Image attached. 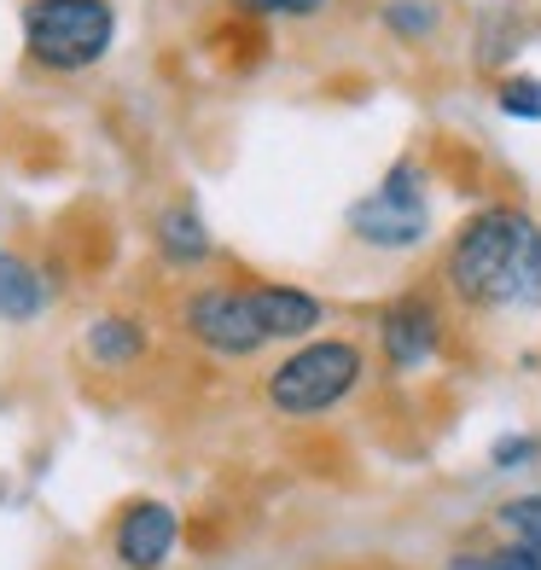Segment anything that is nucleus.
<instances>
[{
	"label": "nucleus",
	"instance_id": "f257e3e1",
	"mask_svg": "<svg viewBox=\"0 0 541 570\" xmlns=\"http://www.w3.org/2000/svg\"><path fill=\"white\" fill-rule=\"evenodd\" d=\"M443 285L478 315L541 308V222L519 204H483L454 227Z\"/></svg>",
	"mask_w": 541,
	"mask_h": 570
},
{
	"label": "nucleus",
	"instance_id": "f03ea898",
	"mask_svg": "<svg viewBox=\"0 0 541 570\" xmlns=\"http://www.w3.org/2000/svg\"><path fill=\"white\" fill-rule=\"evenodd\" d=\"M361 373H367V350L355 338H308L263 379V396L279 420H321L355 396Z\"/></svg>",
	"mask_w": 541,
	"mask_h": 570
},
{
	"label": "nucleus",
	"instance_id": "7ed1b4c3",
	"mask_svg": "<svg viewBox=\"0 0 541 570\" xmlns=\"http://www.w3.org/2000/svg\"><path fill=\"white\" fill-rule=\"evenodd\" d=\"M23 23V53L30 65L53 70V76H76L111 53L117 36V12L111 0H30L18 12Z\"/></svg>",
	"mask_w": 541,
	"mask_h": 570
},
{
	"label": "nucleus",
	"instance_id": "20e7f679",
	"mask_svg": "<svg viewBox=\"0 0 541 570\" xmlns=\"http://www.w3.org/2000/svg\"><path fill=\"white\" fill-rule=\"evenodd\" d=\"M425 227H431V193H425V169L414 158L391 164L378 187L367 198H355L350 210V233L373 250H407L425 239Z\"/></svg>",
	"mask_w": 541,
	"mask_h": 570
},
{
	"label": "nucleus",
	"instance_id": "39448f33",
	"mask_svg": "<svg viewBox=\"0 0 541 570\" xmlns=\"http://www.w3.org/2000/svg\"><path fill=\"white\" fill-rule=\"evenodd\" d=\"M180 326L198 350H210L216 361H250L268 338L263 315H256V297L250 285H198L180 308Z\"/></svg>",
	"mask_w": 541,
	"mask_h": 570
},
{
	"label": "nucleus",
	"instance_id": "423d86ee",
	"mask_svg": "<svg viewBox=\"0 0 541 570\" xmlns=\"http://www.w3.org/2000/svg\"><path fill=\"white\" fill-rule=\"evenodd\" d=\"M378 350L396 373H420L425 361H436L443 350V308L425 292H407L378 315Z\"/></svg>",
	"mask_w": 541,
	"mask_h": 570
},
{
	"label": "nucleus",
	"instance_id": "0eeeda50",
	"mask_svg": "<svg viewBox=\"0 0 541 570\" xmlns=\"http://www.w3.org/2000/svg\"><path fill=\"white\" fill-rule=\"evenodd\" d=\"M180 541V518L164 501H135L122 507L117 530H111V548L122 559V570H158Z\"/></svg>",
	"mask_w": 541,
	"mask_h": 570
},
{
	"label": "nucleus",
	"instance_id": "6e6552de",
	"mask_svg": "<svg viewBox=\"0 0 541 570\" xmlns=\"http://www.w3.org/2000/svg\"><path fill=\"white\" fill-rule=\"evenodd\" d=\"M256 297V315H263L268 338H308L321 321H326V303L303 285H250Z\"/></svg>",
	"mask_w": 541,
	"mask_h": 570
},
{
	"label": "nucleus",
	"instance_id": "1a4fd4ad",
	"mask_svg": "<svg viewBox=\"0 0 541 570\" xmlns=\"http://www.w3.org/2000/svg\"><path fill=\"white\" fill-rule=\"evenodd\" d=\"M82 344L94 355V367H135V361L146 355V326L140 321H128V315H99L88 332H82Z\"/></svg>",
	"mask_w": 541,
	"mask_h": 570
},
{
	"label": "nucleus",
	"instance_id": "9d476101",
	"mask_svg": "<svg viewBox=\"0 0 541 570\" xmlns=\"http://www.w3.org/2000/svg\"><path fill=\"white\" fill-rule=\"evenodd\" d=\"M158 250L169 256L175 268H198V263H210V233H204L198 210H187V204H169L164 222H158Z\"/></svg>",
	"mask_w": 541,
	"mask_h": 570
},
{
	"label": "nucleus",
	"instance_id": "9b49d317",
	"mask_svg": "<svg viewBox=\"0 0 541 570\" xmlns=\"http://www.w3.org/2000/svg\"><path fill=\"white\" fill-rule=\"evenodd\" d=\"M41 303H47L41 274L23 263V256L0 250V321H36Z\"/></svg>",
	"mask_w": 541,
	"mask_h": 570
},
{
	"label": "nucleus",
	"instance_id": "f8f14e48",
	"mask_svg": "<svg viewBox=\"0 0 541 570\" xmlns=\"http://www.w3.org/2000/svg\"><path fill=\"white\" fill-rule=\"evenodd\" d=\"M495 530L512 541V548L541 553V489H535V495H512V501H501V507H495Z\"/></svg>",
	"mask_w": 541,
	"mask_h": 570
},
{
	"label": "nucleus",
	"instance_id": "ddd939ff",
	"mask_svg": "<svg viewBox=\"0 0 541 570\" xmlns=\"http://www.w3.org/2000/svg\"><path fill=\"white\" fill-rule=\"evenodd\" d=\"M449 570H541V553L501 541V548H466V553H454Z\"/></svg>",
	"mask_w": 541,
	"mask_h": 570
},
{
	"label": "nucleus",
	"instance_id": "4468645a",
	"mask_svg": "<svg viewBox=\"0 0 541 570\" xmlns=\"http://www.w3.org/2000/svg\"><path fill=\"white\" fill-rule=\"evenodd\" d=\"M495 106H501V117L541 122V76H506L495 88Z\"/></svg>",
	"mask_w": 541,
	"mask_h": 570
},
{
	"label": "nucleus",
	"instance_id": "2eb2a0df",
	"mask_svg": "<svg viewBox=\"0 0 541 570\" xmlns=\"http://www.w3.org/2000/svg\"><path fill=\"white\" fill-rule=\"evenodd\" d=\"M384 23H391L402 41H425V36H436V7L431 0H391V7H384Z\"/></svg>",
	"mask_w": 541,
	"mask_h": 570
},
{
	"label": "nucleus",
	"instance_id": "dca6fc26",
	"mask_svg": "<svg viewBox=\"0 0 541 570\" xmlns=\"http://www.w3.org/2000/svg\"><path fill=\"white\" fill-rule=\"evenodd\" d=\"M326 0H234V12L245 18H315Z\"/></svg>",
	"mask_w": 541,
	"mask_h": 570
},
{
	"label": "nucleus",
	"instance_id": "f3484780",
	"mask_svg": "<svg viewBox=\"0 0 541 570\" xmlns=\"http://www.w3.org/2000/svg\"><path fill=\"white\" fill-rule=\"evenodd\" d=\"M524 460H535V436H501L495 465H524Z\"/></svg>",
	"mask_w": 541,
	"mask_h": 570
}]
</instances>
